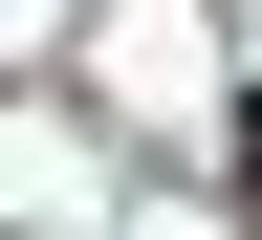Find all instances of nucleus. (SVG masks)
I'll use <instances>...</instances> for the list:
<instances>
[{"mask_svg":"<svg viewBox=\"0 0 262 240\" xmlns=\"http://www.w3.org/2000/svg\"><path fill=\"white\" fill-rule=\"evenodd\" d=\"M241 219H262V110H241Z\"/></svg>","mask_w":262,"mask_h":240,"instance_id":"f257e3e1","label":"nucleus"}]
</instances>
